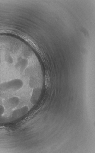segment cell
<instances>
[{
  "instance_id": "4",
  "label": "cell",
  "mask_w": 95,
  "mask_h": 153,
  "mask_svg": "<svg viewBox=\"0 0 95 153\" xmlns=\"http://www.w3.org/2000/svg\"><path fill=\"white\" fill-rule=\"evenodd\" d=\"M42 89L41 87L33 89L30 100L32 104L35 105L38 101L41 94Z\"/></svg>"
},
{
  "instance_id": "2",
  "label": "cell",
  "mask_w": 95,
  "mask_h": 153,
  "mask_svg": "<svg viewBox=\"0 0 95 153\" xmlns=\"http://www.w3.org/2000/svg\"><path fill=\"white\" fill-rule=\"evenodd\" d=\"M29 108L24 106L18 109L13 111L8 117H6V123L13 122L22 117L28 112Z\"/></svg>"
},
{
  "instance_id": "1",
  "label": "cell",
  "mask_w": 95,
  "mask_h": 153,
  "mask_svg": "<svg viewBox=\"0 0 95 153\" xmlns=\"http://www.w3.org/2000/svg\"><path fill=\"white\" fill-rule=\"evenodd\" d=\"M24 85L23 82L20 79H14L0 84V97H1L4 93L20 90Z\"/></svg>"
},
{
  "instance_id": "6",
  "label": "cell",
  "mask_w": 95,
  "mask_h": 153,
  "mask_svg": "<svg viewBox=\"0 0 95 153\" xmlns=\"http://www.w3.org/2000/svg\"><path fill=\"white\" fill-rule=\"evenodd\" d=\"M6 123L5 117L3 116H0V123Z\"/></svg>"
},
{
  "instance_id": "5",
  "label": "cell",
  "mask_w": 95,
  "mask_h": 153,
  "mask_svg": "<svg viewBox=\"0 0 95 153\" xmlns=\"http://www.w3.org/2000/svg\"><path fill=\"white\" fill-rule=\"evenodd\" d=\"M5 111L4 106L2 105H0V116H3Z\"/></svg>"
},
{
  "instance_id": "3",
  "label": "cell",
  "mask_w": 95,
  "mask_h": 153,
  "mask_svg": "<svg viewBox=\"0 0 95 153\" xmlns=\"http://www.w3.org/2000/svg\"><path fill=\"white\" fill-rule=\"evenodd\" d=\"M20 102V99L17 97L14 96L6 100L4 102V105L7 108L13 109L18 105Z\"/></svg>"
}]
</instances>
